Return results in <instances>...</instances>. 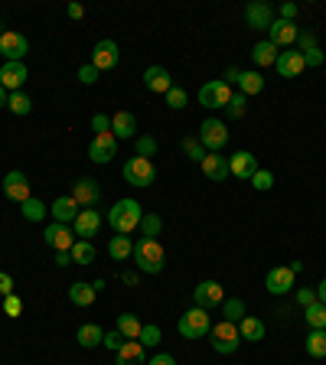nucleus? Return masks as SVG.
<instances>
[{
	"label": "nucleus",
	"mask_w": 326,
	"mask_h": 365,
	"mask_svg": "<svg viewBox=\"0 0 326 365\" xmlns=\"http://www.w3.org/2000/svg\"><path fill=\"white\" fill-rule=\"evenodd\" d=\"M105 219H108V225H111L118 235H131V232H137V228H141L144 205L137 202V199H118Z\"/></svg>",
	"instance_id": "nucleus-1"
},
{
	"label": "nucleus",
	"mask_w": 326,
	"mask_h": 365,
	"mask_svg": "<svg viewBox=\"0 0 326 365\" xmlns=\"http://www.w3.org/2000/svg\"><path fill=\"white\" fill-rule=\"evenodd\" d=\"M131 258H134L137 271L160 274V271H163V264H167V251H163V245H160L157 238H141V242H134Z\"/></svg>",
	"instance_id": "nucleus-2"
},
{
	"label": "nucleus",
	"mask_w": 326,
	"mask_h": 365,
	"mask_svg": "<svg viewBox=\"0 0 326 365\" xmlns=\"http://www.w3.org/2000/svg\"><path fill=\"white\" fill-rule=\"evenodd\" d=\"M121 173H124V182H128V186H137V190H147V186L157 182V167H153V160L137 157V153L131 160H124Z\"/></svg>",
	"instance_id": "nucleus-3"
},
{
	"label": "nucleus",
	"mask_w": 326,
	"mask_h": 365,
	"mask_svg": "<svg viewBox=\"0 0 326 365\" xmlns=\"http://www.w3.org/2000/svg\"><path fill=\"white\" fill-rule=\"evenodd\" d=\"M176 329H180L183 339H203V336H209V329H213L209 310H203V307H193V310H186L180 317V323H176Z\"/></svg>",
	"instance_id": "nucleus-4"
},
{
	"label": "nucleus",
	"mask_w": 326,
	"mask_h": 365,
	"mask_svg": "<svg viewBox=\"0 0 326 365\" xmlns=\"http://www.w3.org/2000/svg\"><path fill=\"white\" fill-rule=\"evenodd\" d=\"M232 95H235L232 85H228L225 78H215V82H205L203 88H199V105L209 108V111H225Z\"/></svg>",
	"instance_id": "nucleus-5"
},
{
	"label": "nucleus",
	"mask_w": 326,
	"mask_h": 365,
	"mask_svg": "<svg viewBox=\"0 0 326 365\" xmlns=\"http://www.w3.org/2000/svg\"><path fill=\"white\" fill-rule=\"evenodd\" d=\"M209 342H213V349L219 352V356H232V352L242 346V333H238L235 323L222 319V323H215V327L209 329Z\"/></svg>",
	"instance_id": "nucleus-6"
},
{
	"label": "nucleus",
	"mask_w": 326,
	"mask_h": 365,
	"mask_svg": "<svg viewBox=\"0 0 326 365\" xmlns=\"http://www.w3.org/2000/svg\"><path fill=\"white\" fill-rule=\"evenodd\" d=\"M199 144H203L209 153H222V147L228 144L225 121H219V118H205V121L199 124Z\"/></svg>",
	"instance_id": "nucleus-7"
},
{
	"label": "nucleus",
	"mask_w": 326,
	"mask_h": 365,
	"mask_svg": "<svg viewBox=\"0 0 326 365\" xmlns=\"http://www.w3.org/2000/svg\"><path fill=\"white\" fill-rule=\"evenodd\" d=\"M26 53H30V39L23 33H14V30L0 33V56H4V62H23Z\"/></svg>",
	"instance_id": "nucleus-8"
},
{
	"label": "nucleus",
	"mask_w": 326,
	"mask_h": 365,
	"mask_svg": "<svg viewBox=\"0 0 326 365\" xmlns=\"http://www.w3.org/2000/svg\"><path fill=\"white\" fill-rule=\"evenodd\" d=\"M118 157V137L108 130V134H95L88 144V160L91 163H111Z\"/></svg>",
	"instance_id": "nucleus-9"
},
{
	"label": "nucleus",
	"mask_w": 326,
	"mask_h": 365,
	"mask_svg": "<svg viewBox=\"0 0 326 365\" xmlns=\"http://www.w3.org/2000/svg\"><path fill=\"white\" fill-rule=\"evenodd\" d=\"M193 304L203 307V310H215V307L225 304V290H222L219 281H203L193 290Z\"/></svg>",
	"instance_id": "nucleus-10"
},
{
	"label": "nucleus",
	"mask_w": 326,
	"mask_h": 365,
	"mask_svg": "<svg viewBox=\"0 0 326 365\" xmlns=\"http://www.w3.org/2000/svg\"><path fill=\"white\" fill-rule=\"evenodd\" d=\"M118 59H121V49H118V43H114V39H101V43H95L88 62L98 68V72H111V68L118 66Z\"/></svg>",
	"instance_id": "nucleus-11"
},
{
	"label": "nucleus",
	"mask_w": 326,
	"mask_h": 365,
	"mask_svg": "<svg viewBox=\"0 0 326 365\" xmlns=\"http://www.w3.org/2000/svg\"><path fill=\"white\" fill-rule=\"evenodd\" d=\"M297 36H300V30L294 26V20H277L271 23V30H268V43H274L277 49H294L297 46Z\"/></svg>",
	"instance_id": "nucleus-12"
},
{
	"label": "nucleus",
	"mask_w": 326,
	"mask_h": 365,
	"mask_svg": "<svg viewBox=\"0 0 326 365\" xmlns=\"http://www.w3.org/2000/svg\"><path fill=\"white\" fill-rule=\"evenodd\" d=\"M245 23H248L251 30H271L274 7L268 0H251V4H245Z\"/></svg>",
	"instance_id": "nucleus-13"
},
{
	"label": "nucleus",
	"mask_w": 326,
	"mask_h": 365,
	"mask_svg": "<svg viewBox=\"0 0 326 365\" xmlns=\"http://www.w3.org/2000/svg\"><path fill=\"white\" fill-rule=\"evenodd\" d=\"M72 199L78 202V209H95V205H98V199H101L98 180H91V176L76 180V186H72Z\"/></svg>",
	"instance_id": "nucleus-14"
},
{
	"label": "nucleus",
	"mask_w": 326,
	"mask_h": 365,
	"mask_svg": "<svg viewBox=\"0 0 326 365\" xmlns=\"http://www.w3.org/2000/svg\"><path fill=\"white\" fill-rule=\"evenodd\" d=\"M4 196H7L10 202H20V205L26 202V199L33 196L26 173H20V170H10V173L4 176Z\"/></svg>",
	"instance_id": "nucleus-15"
},
{
	"label": "nucleus",
	"mask_w": 326,
	"mask_h": 365,
	"mask_svg": "<svg viewBox=\"0 0 326 365\" xmlns=\"http://www.w3.org/2000/svg\"><path fill=\"white\" fill-rule=\"evenodd\" d=\"M225 82H235L245 98H248V95H261V91H265V78H261V72H238V68H228Z\"/></svg>",
	"instance_id": "nucleus-16"
},
{
	"label": "nucleus",
	"mask_w": 326,
	"mask_h": 365,
	"mask_svg": "<svg viewBox=\"0 0 326 365\" xmlns=\"http://www.w3.org/2000/svg\"><path fill=\"white\" fill-rule=\"evenodd\" d=\"M265 287H268V294H274V297L290 294V290H294V271H290L287 264L271 267V271H268V277H265Z\"/></svg>",
	"instance_id": "nucleus-17"
},
{
	"label": "nucleus",
	"mask_w": 326,
	"mask_h": 365,
	"mask_svg": "<svg viewBox=\"0 0 326 365\" xmlns=\"http://www.w3.org/2000/svg\"><path fill=\"white\" fill-rule=\"evenodd\" d=\"M98 228H101V212L98 209H82V212L76 215V222H72L76 238H85V242H91V235H98Z\"/></svg>",
	"instance_id": "nucleus-18"
},
{
	"label": "nucleus",
	"mask_w": 326,
	"mask_h": 365,
	"mask_svg": "<svg viewBox=\"0 0 326 365\" xmlns=\"http://www.w3.org/2000/svg\"><path fill=\"white\" fill-rule=\"evenodd\" d=\"M228 170H232V176H238V180H251V176L258 173V157L251 150H238L228 157Z\"/></svg>",
	"instance_id": "nucleus-19"
},
{
	"label": "nucleus",
	"mask_w": 326,
	"mask_h": 365,
	"mask_svg": "<svg viewBox=\"0 0 326 365\" xmlns=\"http://www.w3.org/2000/svg\"><path fill=\"white\" fill-rule=\"evenodd\" d=\"M26 78H30V72H26V66H23V62H4V66H0V85H4L10 95H14V91H20Z\"/></svg>",
	"instance_id": "nucleus-20"
},
{
	"label": "nucleus",
	"mask_w": 326,
	"mask_h": 365,
	"mask_svg": "<svg viewBox=\"0 0 326 365\" xmlns=\"http://www.w3.org/2000/svg\"><path fill=\"white\" fill-rule=\"evenodd\" d=\"M43 238H46V245H53L56 251H72V245L78 242L76 232H72L68 225H59V222H53V225L46 228Z\"/></svg>",
	"instance_id": "nucleus-21"
},
{
	"label": "nucleus",
	"mask_w": 326,
	"mask_h": 365,
	"mask_svg": "<svg viewBox=\"0 0 326 365\" xmlns=\"http://www.w3.org/2000/svg\"><path fill=\"white\" fill-rule=\"evenodd\" d=\"M274 68H277V76H281V78H297V76H300V72L307 68L304 53H297V49H287V53L277 56Z\"/></svg>",
	"instance_id": "nucleus-22"
},
{
	"label": "nucleus",
	"mask_w": 326,
	"mask_h": 365,
	"mask_svg": "<svg viewBox=\"0 0 326 365\" xmlns=\"http://www.w3.org/2000/svg\"><path fill=\"white\" fill-rule=\"evenodd\" d=\"M111 134L118 140H134L137 137V114L134 111H118L111 118Z\"/></svg>",
	"instance_id": "nucleus-23"
},
{
	"label": "nucleus",
	"mask_w": 326,
	"mask_h": 365,
	"mask_svg": "<svg viewBox=\"0 0 326 365\" xmlns=\"http://www.w3.org/2000/svg\"><path fill=\"white\" fill-rule=\"evenodd\" d=\"M199 167H203V173L213 182H222V180L232 176V170H228V157H222V153H205V160L199 163Z\"/></svg>",
	"instance_id": "nucleus-24"
},
{
	"label": "nucleus",
	"mask_w": 326,
	"mask_h": 365,
	"mask_svg": "<svg viewBox=\"0 0 326 365\" xmlns=\"http://www.w3.org/2000/svg\"><path fill=\"white\" fill-rule=\"evenodd\" d=\"M82 212L78 209V202L72 196H59L53 205H49V215H53V222H59V225H68V222H76V215Z\"/></svg>",
	"instance_id": "nucleus-25"
},
{
	"label": "nucleus",
	"mask_w": 326,
	"mask_h": 365,
	"mask_svg": "<svg viewBox=\"0 0 326 365\" xmlns=\"http://www.w3.org/2000/svg\"><path fill=\"white\" fill-rule=\"evenodd\" d=\"M144 85L151 91H157V95H167V91L173 88V78H170V72L163 66H151L144 72Z\"/></svg>",
	"instance_id": "nucleus-26"
},
{
	"label": "nucleus",
	"mask_w": 326,
	"mask_h": 365,
	"mask_svg": "<svg viewBox=\"0 0 326 365\" xmlns=\"http://www.w3.org/2000/svg\"><path fill=\"white\" fill-rule=\"evenodd\" d=\"M114 356H118V365H147V356H144L141 339H128L121 349L114 352Z\"/></svg>",
	"instance_id": "nucleus-27"
},
{
	"label": "nucleus",
	"mask_w": 326,
	"mask_h": 365,
	"mask_svg": "<svg viewBox=\"0 0 326 365\" xmlns=\"http://www.w3.org/2000/svg\"><path fill=\"white\" fill-rule=\"evenodd\" d=\"M95 297H98V290L91 287V284H85V281L68 284V300H72L76 307H91L95 304Z\"/></svg>",
	"instance_id": "nucleus-28"
},
{
	"label": "nucleus",
	"mask_w": 326,
	"mask_h": 365,
	"mask_svg": "<svg viewBox=\"0 0 326 365\" xmlns=\"http://www.w3.org/2000/svg\"><path fill=\"white\" fill-rule=\"evenodd\" d=\"M76 339L82 349H95V346H101V339H105V329L95 327V323H85V327H78Z\"/></svg>",
	"instance_id": "nucleus-29"
},
{
	"label": "nucleus",
	"mask_w": 326,
	"mask_h": 365,
	"mask_svg": "<svg viewBox=\"0 0 326 365\" xmlns=\"http://www.w3.org/2000/svg\"><path fill=\"white\" fill-rule=\"evenodd\" d=\"M238 333H242V339H248V342H261L265 339V319L245 317L242 323H238Z\"/></svg>",
	"instance_id": "nucleus-30"
},
{
	"label": "nucleus",
	"mask_w": 326,
	"mask_h": 365,
	"mask_svg": "<svg viewBox=\"0 0 326 365\" xmlns=\"http://www.w3.org/2000/svg\"><path fill=\"white\" fill-rule=\"evenodd\" d=\"M277 56H281V53H277V46L268 43V39H265V43L255 46V53H251V59H255V66L268 68V66H274V62H277Z\"/></svg>",
	"instance_id": "nucleus-31"
},
{
	"label": "nucleus",
	"mask_w": 326,
	"mask_h": 365,
	"mask_svg": "<svg viewBox=\"0 0 326 365\" xmlns=\"http://www.w3.org/2000/svg\"><path fill=\"white\" fill-rule=\"evenodd\" d=\"M131 251H134V242H131V235H114L111 242H108V255H111L114 261H128Z\"/></svg>",
	"instance_id": "nucleus-32"
},
{
	"label": "nucleus",
	"mask_w": 326,
	"mask_h": 365,
	"mask_svg": "<svg viewBox=\"0 0 326 365\" xmlns=\"http://www.w3.org/2000/svg\"><path fill=\"white\" fill-rule=\"evenodd\" d=\"M118 329L124 333V339H141V329H144V323H141L134 313H118Z\"/></svg>",
	"instance_id": "nucleus-33"
},
{
	"label": "nucleus",
	"mask_w": 326,
	"mask_h": 365,
	"mask_svg": "<svg viewBox=\"0 0 326 365\" xmlns=\"http://www.w3.org/2000/svg\"><path fill=\"white\" fill-rule=\"evenodd\" d=\"M222 317L228 319V323H242L248 313H245V304H242V297H225V304H222Z\"/></svg>",
	"instance_id": "nucleus-34"
},
{
	"label": "nucleus",
	"mask_w": 326,
	"mask_h": 365,
	"mask_svg": "<svg viewBox=\"0 0 326 365\" xmlns=\"http://www.w3.org/2000/svg\"><path fill=\"white\" fill-rule=\"evenodd\" d=\"M20 212H23V219H26V222H43L46 215H49V205H46V202H39L36 196H30V199H26V202H23V209H20Z\"/></svg>",
	"instance_id": "nucleus-35"
},
{
	"label": "nucleus",
	"mask_w": 326,
	"mask_h": 365,
	"mask_svg": "<svg viewBox=\"0 0 326 365\" xmlns=\"http://www.w3.org/2000/svg\"><path fill=\"white\" fill-rule=\"evenodd\" d=\"M91 261H95V245L78 238V242L72 245V264H91Z\"/></svg>",
	"instance_id": "nucleus-36"
},
{
	"label": "nucleus",
	"mask_w": 326,
	"mask_h": 365,
	"mask_svg": "<svg viewBox=\"0 0 326 365\" xmlns=\"http://www.w3.org/2000/svg\"><path fill=\"white\" fill-rule=\"evenodd\" d=\"M307 352L313 359H326V329H310L307 336Z\"/></svg>",
	"instance_id": "nucleus-37"
},
{
	"label": "nucleus",
	"mask_w": 326,
	"mask_h": 365,
	"mask_svg": "<svg viewBox=\"0 0 326 365\" xmlns=\"http://www.w3.org/2000/svg\"><path fill=\"white\" fill-rule=\"evenodd\" d=\"M304 317H307V323H310V329H326V307L320 304V300L304 307Z\"/></svg>",
	"instance_id": "nucleus-38"
},
{
	"label": "nucleus",
	"mask_w": 326,
	"mask_h": 365,
	"mask_svg": "<svg viewBox=\"0 0 326 365\" xmlns=\"http://www.w3.org/2000/svg\"><path fill=\"white\" fill-rule=\"evenodd\" d=\"M7 108L16 114V118H26V114L33 111V98H30V95H23V91H14V95H10V101H7Z\"/></svg>",
	"instance_id": "nucleus-39"
},
{
	"label": "nucleus",
	"mask_w": 326,
	"mask_h": 365,
	"mask_svg": "<svg viewBox=\"0 0 326 365\" xmlns=\"http://www.w3.org/2000/svg\"><path fill=\"white\" fill-rule=\"evenodd\" d=\"M183 153H186V157H190L193 163H203L205 153H209V150H205V147L199 144V137H183Z\"/></svg>",
	"instance_id": "nucleus-40"
},
{
	"label": "nucleus",
	"mask_w": 326,
	"mask_h": 365,
	"mask_svg": "<svg viewBox=\"0 0 326 365\" xmlns=\"http://www.w3.org/2000/svg\"><path fill=\"white\" fill-rule=\"evenodd\" d=\"M160 228H163V219H160L157 212H144V219H141V235H144V238H157Z\"/></svg>",
	"instance_id": "nucleus-41"
},
{
	"label": "nucleus",
	"mask_w": 326,
	"mask_h": 365,
	"mask_svg": "<svg viewBox=\"0 0 326 365\" xmlns=\"http://www.w3.org/2000/svg\"><path fill=\"white\" fill-rule=\"evenodd\" d=\"M134 153H137V157H147V160H151L153 153H157V140H153V137H147V134L134 137Z\"/></svg>",
	"instance_id": "nucleus-42"
},
{
	"label": "nucleus",
	"mask_w": 326,
	"mask_h": 365,
	"mask_svg": "<svg viewBox=\"0 0 326 365\" xmlns=\"http://www.w3.org/2000/svg\"><path fill=\"white\" fill-rule=\"evenodd\" d=\"M225 111H228V118H245V111H248V98H245L242 91H235Z\"/></svg>",
	"instance_id": "nucleus-43"
},
{
	"label": "nucleus",
	"mask_w": 326,
	"mask_h": 365,
	"mask_svg": "<svg viewBox=\"0 0 326 365\" xmlns=\"http://www.w3.org/2000/svg\"><path fill=\"white\" fill-rule=\"evenodd\" d=\"M124 342H128V339H124V333H121V329H118V327H114L111 333H105V339H101V346H105L108 352H118V349H121V346H124Z\"/></svg>",
	"instance_id": "nucleus-44"
},
{
	"label": "nucleus",
	"mask_w": 326,
	"mask_h": 365,
	"mask_svg": "<svg viewBox=\"0 0 326 365\" xmlns=\"http://www.w3.org/2000/svg\"><path fill=\"white\" fill-rule=\"evenodd\" d=\"M251 186H255L258 192L271 190V186H274V173H271V170H258V173L251 176Z\"/></svg>",
	"instance_id": "nucleus-45"
},
{
	"label": "nucleus",
	"mask_w": 326,
	"mask_h": 365,
	"mask_svg": "<svg viewBox=\"0 0 326 365\" xmlns=\"http://www.w3.org/2000/svg\"><path fill=\"white\" fill-rule=\"evenodd\" d=\"M163 98H167V105L173 108V111H183V108H186V91L176 88V85L167 91V95H163Z\"/></svg>",
	"instance_id": "nucleus-46"
},
{
	"label": "nucleus",
	"mask_w": 326,
	"mask_h": 365,
	"mask_svg": "<svg viewBox=\"0 0 326 365\" xmlns=\"http://www.w3.org/2000/svg\"><path fill=\"white\" fill-rule=\"evenodd\" d=\"M4 313H7V317H20L23 313V300L16 294H7L4 297Z\"/></svg>",
	"instance_id": "nucleus-47"
},
{
	"label": "nucleus",
	"mask_w": 326,
	"mask_h": 365,
	"mask_svg": "<svg viewBox=\"0 0 326 365\" xmlns=\"http://www.w3.org/2000/svg\"><path fill=\"white\" fill-rule=\"evenodd\" d=\"M98 76H101V72L91 66V62H85V66L78 68V82H82V85H95V82H98Z\"/></svg>",
	"instance_id": "nucleus-48"
},
{
	"label": "nucleus",
	"mask_w": 326,
	"mask_h": 365,
	"mask_svg": "<svg viewBox=\"0 0 326 365\" xmlns=\"http://www.w3.org/2000/svg\"><path fill=\"white\" fill-rule=\"evenodd\" d=\"M157 342H160V327H153L151 323V327L141 329V346H144V349L147 346H157Z\"/></svg>",
	"instance_id": "nucleus-49"
},
{
	"label": "nucleus",
	"mask_w": 326,
	"mask_h": 365,
	"mask_svg": "<svg viewBox=\"0 0 326 365\" xmlns=\"http://www.w3.org/2000/svg\"><path fill=\"white\" fill-rule=\"evenodd\" d=\"M304 62H307V68H320V66H323V62H326V53H323V49H320V46H317V49H310V53H304Z\"/></svg>",
	"instance_id": "nucleus-50"
},
{
	"label": "nucleus",
	"mask_w": 326,
	"mask_h": 365,
	"mask_svg": "<svg viewBox=\"0 0 326 365\" xmlns=\"http://www.w3.org/2000/svg\"><path fill=\"white\" fill-rule=\"evenodd\" d=\"M310 49H317V36L313 33H300L297 36V53H310Z\"/></svg>",
	"instance_id": "nucleus-51"
},
{
	"label": "nucleus",
	"mask_w": 326,
	"mask_h": 365,
	"mask_svg": "<svg viewBox=\"0 0 326 365\" xmlns=\"http://www.w3.org/2000/svg\"><path fill=\"white\" fill-rule=\"evenodd\" d=\"M91 130H95V134H108V130H111V118H108V114H95V118H91Z\"/></svg>",
	"instance_id": "nucleus-52"
},
{
	"label": "nucleus",
	"mask_w": 326,
	"mask_h": 365,
	"mask_svg": "<svg viewBox=\"0 0 326 365\" xmlns=\"http://www.w3.org/2000/svg\"><path fill=\"white\" fill-rule=\"evenodd\" d=\"M313 300H317V290H310V287H300V290H297V304H300V307H310Z\"/></svg>",
	"instance_id": "nucleus-53"
},
{
	"label": "nucleus",
	"mask_w": 326,
	"mask_h": 365,
	"mask_svg": "<svg viewBox=\"0 0 326 365\" xmlns=\"http://www.w3.org/2000/svg\"><path fill=\"white\" fill-rule=\"evenodd\" d=\"M14 294V277H10L7 271H0V297Z\"/></svg>",
	"instance_id": "nucleus-54"
},
{
	"label": "nucleus",
	"mask_w": 326,
	"mask_h": 365,
	"mask_svg": "<svg viewBox=\"0 0 326 365\" xmlns=\"http://www.w3.org/2000/svg\"><path fill=\"white\" fill-rule=\"evenodd\" d=\"M147 365H176V359L170 356V352H160V356H153Z\"/></svg>",
	"instance_id": "nucleus-55"
},
{
	"label": "nucleus",
	"mask_w": 326,
	"mask_h": 365,
	"mask_svg": "<svg viewBox=\"0 0 326 365\" xmlns=\"http://www.w3.org/2000/svg\"><path fill=\"white\" fill-rule=\"evenodd\" d=\"M66 14L72 16V20H82V16H85V7H82V4H68Z\"/></svg>",
	"instance_id": "nucleus-56"
},
{
	"label": "nucleus",
	"mask_w": 326,
	"mask_h": 365,
	"mask_svg": "<svg viewBox=\"0 0 326 365\" xmlns=\"http://www.w3.org/2000/svg\"><path fill=\"white\" fill-rule=\"evenodd\" d=\"M281 20H297V4H284V7H281Z\"/></svg>",
	"instance_id": "nucleus-57"
},
{
	"label": "nucleus",
	"mask_w": 326,
	"mask_h": 365,
	"mask_svg": "<svg viewBox=\"0 0 326 365\" xmlns=\"http://www.w3.org/2000/svg\"><path fill=\"white\" fill-rule=\"evenodd\" d=\"M56 264H59V267L72 264V251H56Z\"/></svg>",
	"instance_id": "nucleus-58"
},
{
	"label": "nucleus",
	"mask_w": 326,
	"mask_h": 365,
	"mask_svg": "<svg viewBox=\"0 0 326 365\" xmlns=\"http://www.w3.org/2000/svg\"><path fill=\"white\" fill-rule=\"evenodd\" d=\"M317 300L326 307V277H323V281H320V287H317Z\"/></svg>",
	"instance_id": "nucleus-59"
},
{
	"label": "nucleus",
	"mask_w": 326,
	"mask_h": 365,
	"mask_svg": "<svg viewBox=\"0 0 326 365\" xmlns=\"http://www.w3.org/2000/svg\"><path fill=\"white\" fill-rule=\"evenodd\" d=\"M7 101H10V95H7V88L0 85V108H7Z\"/></svg>",
	"instance_id": "nucleus-60"
}]
</instances>
